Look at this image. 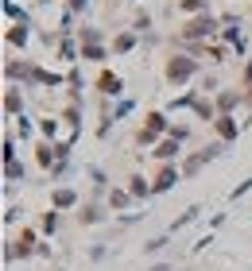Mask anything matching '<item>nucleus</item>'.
<instances>
[{
    "instance_id": "423d86ee",
    "label": "nucleus",
    "mask_w": 252,
    "mask_h": 271,
    "mask_svg": "<svg viewBox=\"0 0 252 271\" xmlns=\"http://www.w3.org/2000/svg\"><path fill=\"white\" fill-rule=\"evenodd\" d=\"M217 128H221V136H237V128H233V120H221Z\"/></svg>"
},
{
    "instance_id": "f03ea898",
    "label": "nucleus",
    "mask_w": 252,
    "mask_h": 271,
    "mask_svg": "<svg viewBox=\"0 0 252 271\" xmlns=\"http://www.w3.org/2000/svg\"><path fill=\"white\" fill-rule=\"evenodd\" d=\"M209 31H213V20H209V16H202V20H190V24H186V35H209Z\"/></svg>"
},
{
    "instance_id": "20e7f679",
    "label": "nucleus",
    "mask_w": 252,
    "mask_h": 271,
    "mask_svg": "<svg viewBox=\"0 0 252 271\" xmlns=\"http://www.w3.org/2000/svg\"><path fill=\"white\" fill-rule=\"evenodd\" d=\"M171 182H175V171H163V174H159V182H155V186H159V190H167V186H171Z\"/></svg>"
},
{
    "instance_id": "7ed1b4c3",
    "label": "nucleus",
    "mask_w": 252,
    "mask_h": 271,
    "mask_svg": "<svg viewBox=\"0 0 252 271\" xmlns=\"http://www.w3.org/2000/svg\"><path fill=\"white\" fill-rule=\"evenodd\" d=\"M101 89H105V93H117V89H120V82L113 78V74H105V78H101Z\"/></svg>"
},
{
    "instance_id": "f257e3e1",
    "label": "nucleus",
    "mask_w": 252,
    "mask_h": 271,
    "mask_svg": "<svg viewBox=\"0 0 252 271\" xmlns=\"http://www.w3.org/2000/svg\"><path fill=\"white\" fill-rule=\"evenodd\" d=\"M190 70H194L190 58H171V66H167V78H171V82H182V78H190Z\"/></svg>"
},
{
    "instance_id": "0eeeda50",
    "label": "nucleus",
    "mask_w": 252,
    "mask_h": 271,
    "mask_svg": "<svg viewBox=\"0 0 252 271\" xmlns=\"http://www.w3.org/2000/svg\"><path fill=\"white\" fill-rule=\"evenodd\" d=\"M206 0H182V8H202Z\"/></svg>"
},
{
    "instance_id": "39448f33",
    "label": "nucleus",
    "mask_w": 252,
    "mask_h": 271,
    "mask_svg": "<svg viewBox=\"0 0 252 271\" xmlns=\"http://www.w3.org/2000/svg\"><path fill=\"white\" fill-rule=\"evenodd\" d=\"M55 201H59V205H70V201H74V194H70V190H59V194H55Z\"/></svg>"
}]
</instances>
